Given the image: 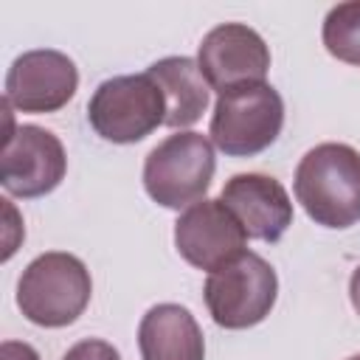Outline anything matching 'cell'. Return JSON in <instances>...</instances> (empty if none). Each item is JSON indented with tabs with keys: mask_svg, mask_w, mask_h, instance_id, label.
Returning <instances> with one entry per match:
<instances>
[{
	"mask_svg": "<svg viewBox=\"0 0 360 360\" xmlns=\"http://www.w3.org/2000/svg\"><path fill=\"white\" fill-rule=\"evenodd\" d=\"M323 48L346 65H360V0L338 3L323 17Z\"/></svg>",
	"mask_w": 360,
	"mask_h": 360,
	"instance_id": "obj_14",
	"label": "cell"
},
{
	"mask_svg": "<svg viewBox=\"0 0 360 360\" xmlns=\"http://www.w3.org/2000/svg\"><path fill=\"white\" fill-rule=\"evenodd\" d=\"M141 360H205L202 329L180 304L152 307L138 326Z\"/></svg>",
	"mask_w": 360,
	"mask_h": 360,
	"instance_id": "obj_12",
	"label": "cell"
},
{
	"mask_svg": "<svg viewBox=\"0 0 360 360\" xmlns=\"http://www.w3.org/2000/svg\"><path fill=\"white\" fill-rule=\"evenodd\" d=\"M62 360H121L118 349L107 340H98V338H84L79 343H73Z\"/></svg>",
	"mask_w": 360,
	"mask_h": 360,
	"instance_id": "obj_15",
	"label": "cell"
},
{
	"mask_svg": "<svg viewBox=\"0 0 360 360\" xmlns=\"http://www.w3.org/2000/svg\"><path fill=\"white\" fill-rule=\"evenodd\" d=\"M217 169L214 143L202 132H174L143 160V188L163 208H188L205 200Z\"/></svg>",
	"mask_w": 360,
	"mask_h": 360,
	"instance_id": "obj_3",
	"label": "cell"
},
{
	"mask_svg": "<svg viewBox=\"0 0 360 360\" xmlns=\"http://www.w3.org/2000/svg\"><path fill=\"white\" fill-rule=\"evenodd\" d=\"M93 281L84 262L73 253L48 250L37 256L17 281L20 312L45 329L73 323L90 304Z\"/></svg>",
	"mask_w": 360,
	"mask_h": 360,
	"instance_id": "obj_2",
	"label": "cell"
},
{
	"mask_svg": "<svg viewBox=\"0 0 360 360\" xmlns=\"http://www.w3.org/2000/svg\"><path fill=\"white\" fill-rule=\"evenodd\" d=\"M79 87V70L73 59L53 48H37L20 53L6 73V101L20 112H56Z\"/></svg>",
	"mask_w": 360,
	"mask_h": 360,
	"instance_id": "obj_10",
	"label": "cell"
},
{
	"mask_svg": "<svg viewBox=\"0 0 360 360\" xmlns=\"http://www.w3.org/2000/svg\"><path fill=\"white\" fill-rule=\"evenodd\" d=\"M349 298H352L354 312L360 315V264L352 270V278H349Z\"/></svg>",
	"mask_w": 360,
	"mask_h": 360,
	"instance_id": "obj_17",
	"label": "cell"
},
{
	"mask_svg": "<svg viewBox=\"0 0 360 360\" xmlns=\"http://www.w3.org/2000/svg\"><path fill=\"white\" fill-rule=\"evenodd\" d=\"M292 188L315 225L352 228L360 222V152L349 143H318L298 160Z\"/></svg>",
	"mask_w": 360,
	"mask_h": 360,
	"instance_id": "obj_1",
	"label": "cell"
},
{
	"mask_svg": "<svg viewBox=\"0 0 360 360\" xmlns=\"http://www.w3.org/2000/svg\"><path fill=\"white\" fill-rule=\"evenodd\" d=\"M0 360H39L37 349L22 340H3L0 343Z\"/></svg>",
	"mask_w": 360,
	"mask_h": 360,
	"instance_id": "obj_16",
	"label": "cell"
},
{
	"mask_svg": "<svg viewBox=\"0 0 360 360\" xmlns=\"http://www.w3.org/2000/svg\"><path fill=\"white\" fill-rule=\"evenodd\" d=\"M219 200L233 211L248 239L278 242L292 225V200L287 188L270 174H233L222 186Z\"/></svg>",
	"mask_w": 360,
	"mask_h": 360,
	"instance_id": "obj_11",
	"label": "cell"
},
{
	"mask_svg": "<svg viewBox=\"0 0 360 360\" xmlns=\"http://www.w3.org/2000/svg\"><path fill=\"white\" fill-rule=\"evenodd\" d=\"M349 360H360V354H354V357H349Z\"/></svg>",
	"mask_w": 360,
	"mask_h": 360,
	"instance_id": "obj_18",
	"label": "cell"
},
{
	"mask_svg": "<svg viewBox=\"0 0 360 360\" xmlns=\"http://www.w3.org/2000/svg\"><path fill=\"white\" fill-rule=\"evenodd\" d=\"M284 127V101L267 82L228 90L217 98L208 135L211 143L231 158L264 152Z\"/></svg>",
	"mask_w": 360,
	"mask_h": 360,
	"instance_id": "obj_4",
	"label": "cell"
},
{
	"mask_svg": "<svg viewBox=\"0 0 360 360\" xmlns=\"http://www.w3.org/2000/svg\"><path fill=\"white\" fill-rule=\"evenodd\" d=\"M68 169L62 141L37 124H22L3 138L0 183L14 197H42L53 191Z\"/></svg>",
	"mask_w": 360,
	"mask_h": 360,
	"instance_id": "obj_8",
	"label": "cell"
},
{
	"mask_svg": "<svg viewBox=\"0 0 360 360\" xmlns=\"http://www.w3.org/2000/svg\"><path fill=\"white\" fill-rule=\"evenodd\" d=\"M87 121L104 141L138 143L166 124V98L149 73L112 76L96 87Z\"/></svg>",
	"mask_w": 360,
	"mask_h": 360,
	"instance_id": "obj_5",
	"label": "cell"
},
{
	"mask_svg": "<svg viewBox=\"0 0 360 360\" xmlns=\"http://www.w3.org/2000/svg\"><path fill=\"white\" fill-rule=\"evenodd\" d=\"M278 295L276 270L259 256L245 250L233 262L208 273L202 298L208 315L222 329H248L262 323Z\"/></svg>",
	"mask_w": 360,
	"mask_h": 360,
	"instance_id": "obj_6",
	"label": "cell"
},
{
	"mask_svg": "<svg viewBox=\"0 0 360 360\" xmlns=\"http://www.w3.org/2000/svg\"><path fill=\"white\" fill-rule=\"evenodd\" d=\"M197 68L208 87L222 96L236 87L262 84L270 70V48L250 25L222 22L202 37Z\"/></svg>",
	"mask_w": 360,
	"mask_h": 360,
	"instance_id": "obj_7",
	"label": "cell"
},
{
	"mask_svg": "<svg viewBox=\"0 0 360 360\" xmlns=\"http://www.w3.org/2000/svg\"><path fill=\"white\" fill-rule=\"evenodd\" d=\"M245 228L219 197L188 205L174 222V248L197 270H219L245 253Z\"/></svg>",
	"mask_w": 360,
	"mask_h": 360,
	"instance_id": "obj_9",
	"label": "cell"
},
{
	"mask_svg": "<svg viewBox=\"0 0 360 360\" xmlns=\"http://www.w3.org/2000/svg\"><path fill=\"white\" fill-rule=\"evenodd\" d=\"M166 98V127L183 129L200 121L208 107V82L202 79L197 59L191 56H163L146 70Z\"/></svg>",
	"mask_w": 360,
	"mask_h": 360,
	"instance_id": "obj_13",
	"label": "cell"
}]
</instances>
